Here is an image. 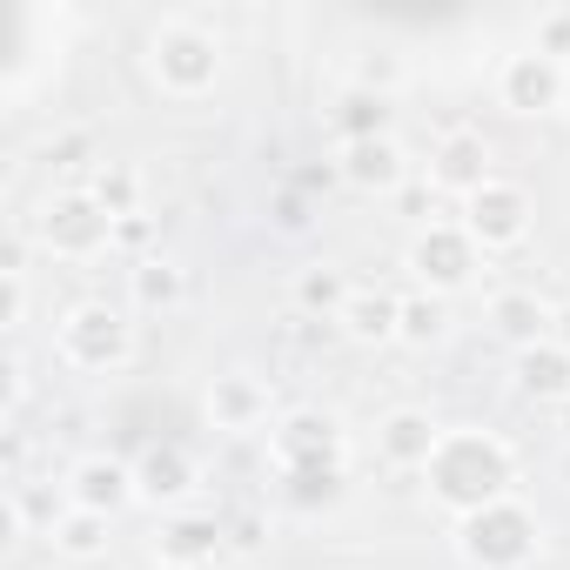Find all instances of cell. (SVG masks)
Listing matches in <instances>:
<instances>
[{"label": "cell", "mask_w": 570, "mask_h": 570, "mask_svg": "<svg viewBox=\"0 0 570 570\" xmlns=\"http://www.w3.org/2000/svg\"><path fill=\"white\" fill-rule=\"evenodd\" d=\"M350 296H356V289L343 282V268H330V262L296 275V309H303V316H330V323H343Z\"/></svg>", "instance_id": "obj_21"}, {"label": "cell", "mask_w": 570, "mask_h": 570, "mask_svg": "<svg viewBox=\"0 0 570 570\" xmlns=\"http://www.w3.org/2000/svg\"><path fill=\"white\" fill-rule=\"evenodd\" d=\"M537 517L517 503V497H497V503H483L476 517H463V537H456V550L476 563V570H523L530 557H537Z\"/></svg>", "instance_id": "obj_4"}, {"label": "cell", "mask_w": 570, "mask_h": 570, "mask_svg": "<svg viewBox=\"0 0 570 570\" xmlns=\"http://www.w3.org/2000/svg\"><path fill=\"white\" fill-rule=\"evenodd\" d=\"M557 416H563V430H570V403H557Z\"/></svg>", "instance_id": "obj_31"}, {"label": "cell", "mask_w": 570, "mask_h": 570, "mask_svg": "<svg viewBox=\"0 0 570 570\" xmlns=\"http://www.w3.org/2000/svg\"><path fill=\"white\" fill-rule=\"evenodd\" d=\"M517 390L537 396V403H570V350L557 336L517 350Z\"/></svg>", "instance_id": "obj_12"}, {"label": "cell", "mask_w": 570, "mask_h": 570, "mask_svg": "<svg viewBox=\"0 0 570 570\" xmlns=\"http://www.w3.org/2000/svg\"><path fill=\"white\" fill-rule=\"evenodd\" d=\"M88 195H95L115 222L141 215V175H135L128 161H101V168H95V181H88Z\"/></svg>", "instance_id": "obj_23"}, {"label": "cell", "mask_w": 570, "mask_h": 570, "mask_svg": "<svg viewBox=\"0 0 570 570\" xmlns=\"http://www.w3.org/2000/svg\"><path fill=\"white\" fill-rule=\"evenodd\" d=\"M463 228H470V242L483 248V255H497V248H517L523 235H530V195L517 188V181H490V188H476L470 195V215H463Z\"/></svg>", "instance_id": "obj_8"}, {"label": "cell", "mask_w": 570, "mask_h": 570, "mask_svg": "<svg viewBox=\"0 0 570 570\" xmlns=\"http://www.w3.org/2000/svg\"><path fill=\"white\" fill-rule=\"evenodd\" d=\"M350 88H370V95H396L403 88V61L390 55V48H370V61L356 68V81Z\"/></svg>", "instance_id": "obj_26"}, {"label": "cell", "mask_w": 570, "mask_h": 570, "mask_svg": "<svg viewBox=\"0 0 570 570\" xmlns=\"http://www.w3.org/2000/svg\"><path fill=\"white\" fill-rule=\"evenodd\" d=\"M510 476H517L510 450L483 430H443V443L430 456V497L456 517H476L483 503L510 497Z\"/></svg>", "instance_id": "obj_2"}, {"label": "cell", "mask_w": 570, "mask_h": 570, "mask_svg": "<svg viewBox=\"0 0 570 570\" xmlns=\"http://www.w3.org/2000/svg\"><path fill=\"white\" fill-rule=\"evenodd\" d=\"M550 336H557V343L570 350V309H557V330H550Z\"/></svg>", "instance_id": "obj_30"}, {"label": "cell", "mask_w": 570, "mask_h": 570, "mask_svg": "<svg viewBox=\"0 0 570 570\" xmlns=\"http://www.w3.org/2000/svg\"><path fill=\"white\" fill-rule=\"evenodd\" d=\"M537 55H550V61H563L570 55V8H557V14H543L537 21V41H530Z\"/></svg>", "instance_id": "obj_27"}, {"label": "cell", "mask_w": 570, "mask_h": 570, "mask_svg": "<svg viewBox=\"0 0 570 570\" xmlns=\"http://www.w3.org/2000/svg\"><path fill=\"white\" fill-rule=\"evenodd\" d=\"M343 175L356 181V188H376V195H396L403 181H410V161H403V148L383 135V141H356V148H343Z\"/></svg>", "instance_id": "obj_14"}, {"label": "cell", "mask_w": 570, "mask_h": 570, "mask_svg": "<svg viewBox=\"0 0 570 570\" xmlns=\"http://www.w3.org/2000/svg\"><path fill=\"white\" fill-rule=\"evenodd\" d=\"M135 483H141V497H155V503H181V497L195 490V463H188V450L161 443V450H148V456H141Z\"/></svg>", "instance_id": "obj_20"}, {"label": "cell", "mask_w": 570, "mask_h": 570, "mask_svg": "<svg viewBox=\"0 0 570 570\" xmlns=\"http://www.w3.org/2000/svg\"><path fill=\"white\" fill-rule=\"evenodd\" d=\"M208 416H215V430H255V423L268 416V390H262L255 376L228 370V376H215V390H208Z\"/></svg>", "instance_id": "obj_15"}, {"label": "cell", "mask_w": 570, "mask_h": 570, "mask_svg": "<svg viewBox=\"0 0 570 570\" xmlns=\"http://www.w3.org/2000/svg\"><path fill=\"white\" fill-rule=\"evenodd\" d=\"M330 128L343 135V148H356V141H383V135H390V95L343 88V101L330 108Z\"/></svg>", "instance_id": "obj_17"}, {"label": "cell", "mask_w": 570, "mask_h": 570, "mask_svg": "<svg viewBox=\"0 0 570 570\" xmlns=\"http://www.w3.org/2000/svg\"><path fill=\"white\" fill-rule=\"evenodd\" d=\"M476 242H470V228L463 222H430L423 235H416V248H410V268L430 282V296H450V289H463V282L476 275Z\"/></svg>", "instance_id": "obj_7"}, {"label": "cell", "mask_w": 570, "mask_h": 570, "mask_svg": "<svg viewBox=\"0 0 570 570\" xmlns=\"http://www.w3.org/2000/svg\"><path fill=\"white\" fill-rule=\"evenodd\" d=\"M563 115H570V88H563Z\"/></svg>", "instance_id": "obj_32"}, {"label": "cell", "mask_w": 570, "mask_h": 570, "mask_svg": "<svg viewBox=\"0 0 570 570\" xmlns=\"http://www.w3.org/2000/svg\"><path fill=\"white\" fill-rule=\"evenodd\" d=\"M443 330H450L443 296H403V309H396V336L403 343H436Z\"/></svg>", "instance_id": "obj_25"}, {"label": "cell", "mask_w": 570, "mask_h": 570, "mask_svg": "<svg viewBox=\"0 0 570 570\" xmlns=\"http://www.w3.org/2000/svg\"><path fill=\"white\" fill-rule=\"evenodd\" d=\"M48 537H55V550H61L68 563H95V557L108 550V517H95V510H68Z\"/></svg>", "instance_id": "obj_22"}, {"label": "cell", "mask_w": 570, "mask_h": 570, "mask_svg": "<svg viewBox=\"0 0 570 570\" xmlns=\"http://www.w3.org/2000/svg\"><path fill=\"white\" fill-rule=\"evenodd\" d=\"M436 443H443V430H436L423 410H390V416L376 423V450H383L390 470H430Z\"/></svg>", "instance_id": "obj_11"}, {"label": "cell", "mask_w": 570, "mask_h": 570, "mask_svg": "<svg viewBox=\"0 0 570 570\" xmlns=\"http://www.w3.org/2000/svg\"><path fill=\"white\" fill-rule=\"evenodd\" d=\"M155 235V222L148 215H128V222H115V248H141Z\"/></svg>", "instance_id": "obj_29"}, {"label": "cell", "mask_w": 570, "mask_h": 570, "mask_svg": "<svg viewBox=\"0 0 570 570\" xmlns=\"http://www.w3.org/2000/svg\"><path fill=\"white\" fill-rule=\"evenodd\" d=\"M35 242H41L48 255H61V262H95V255L115 248V215H108L88 188H61V195L41 202Z\"/></svg>", "instance_id": "obj_3"}, {"label": "cell", "mask_w": 570, "mask_h": 570, "mask_svg": "<svg viewBox=\"0 0 570 570\" xmlns=\"http://www.w3.org/2000/svg\"><path fill=\"white\" fill-rule=\"evenodd\" d=\"M68 497H75V510L115 517L128 497H141V483H135V470L115 463V456H81V463L68 470Z\"/></svg>", "instance_id": "obj_10"}, {"label": "cell", "mask_w": 570, "mask_h": 570, "mask_svg": "<svg viewBox=\"0 0 570 570\" xmlns=\"http://www.w3.org/2000/svg\"><path fill=\"white\" fill-rule=\"evenodd\" d=\"M563 88H570V68L550 61V55H537V48H517L497 68V101L510 115H557L563 108Z\"/></svg>", "instance_id": "obj_6"}, {"label": "cell", "mask_w": 570, "mask_h": 570, "mask_svg": "<svg viewBox=\"0 0 570 570\" xmlns=\"http://www.w3.org/2000/svg\"><path fill=\"white\" fill-rule=\"evenodd\" d=\"M490 323H497V336H510L517 350H530V343H543V336H550L557 309H550V303H537L530 289H503V296L490 303Z\"/></svg>", "instance_id": "obj_18"}, {"label": "cell", "mask_w": 570, "mask_h": 570, "mask_svg": "<svg viewBox=\"0 0 570 570\" xmlns=\"http://www.w3.org/2000/svg\"><path fill=\"white\" fill-rule=\"evenodd\" d=\"M336 450V423L330 416H289L275 430V463L282 470H316Z\"/></svg>", "instance_id": "obj_16"}, {"label": "cell", "mask_w": 570, "mask_h": 570, "mask_svg": "<svg viewBox=\"0 0 570 570\" xmlns=\"http://www.w3.org/2000/svg\"><path fill=\"white\" fill-rule=\"evenodd\" d=\"M396 309H403L396 296H370V289H363V296H350L343 330H350L356 343H390V336H396Z\"/></svg>", "instance_id": "obj_24"}, {"label": "cell", "mask_w": 570, "mask_h": 570, "mask_svg": "<svg viewBox=\"0 0 570 570\" xmlns=\"http://www.w3.org/2000/svg\"><path fill=\"white\" fill-rule=\"evenodd\" d=\"M222 21L208 8H188V14H168L155 35H148V81L168 95V101H202L215 95L222 81Z\"/></svg>", "instance_id": "obj_1"}, {"label": "cell", "mask_w": 570, "mask_h": 570, "mask_svg": "<svg viewBox=\"0 0 570 570\" xmlns=\"http://www.w3.org/2000/svg\"><path fill=\"white\" fill-rule=\"evenodd\" d=\"M497 181V168H490V141L483 135H470V128H456V135H443L436 141V155H430V188L436 195H476V188H490Z\"/></svg>", "instance_id": "obj_9"}, {"label": "cell", "mask_w": 570, "mask_h": 570, "mask_svg": "<svg viewBox=\"0 0 570 570\" xmlns=\"http://www.w3.org/2000/svg\"><path fill=\"white\" fill-rule=\"evenodd\" d=\"M88 148H95V135H88V128H68V135H55V141H48V161H55V168H68V161H75V155H88Z\"/></svg>", "instance_id": "obj_28"}, {"label": "cell", "mask_w": 570, "mask_h": 570, "mask_svg": "<svg viewBox=\"0 0 570 570\" xmlns=\"http://www.w3.org/2000/svg\"><path fill=\"white\" fill-rule=\"evenodd\" d=\"M128 296H135V309H181V296H188V282H181V268L175 262H161V255H141L135 268H128Z\"/></svg>", "instance_id": "obj_19"}, {"label": "cell", "mask_w": 570, "mask_h": 570, "mask_svg": "<svg viewBox=\"0 0 570 570\" xmlns=\"http://www.w3.org/2000/svg\"><path fill=\"white\" fill-rule=\"evenodd\" d=\"M128 356H135V323H128L121 309H108V303L68 309V323H61V363H68V370H81V376H115V370H128Z\"/></svg>", "instance_id": "obj_5"}, {"label": "cell", "mask_w": 570, "mask_h": 570, "mask_svg": "<svg viewBox=\"0 0 570 570\" xmlns=\"http://www.w3.org/2000/svg\"><path fill=\"white\" fill-rule=\"evenodd\" d=\"M155 550H161L168 570H208V563L222 557V523H215V517H175Z\"/></svg>", "instance_id": "obj_13"}]
</instances>
